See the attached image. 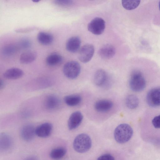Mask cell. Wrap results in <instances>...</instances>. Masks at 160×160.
Segmentation results:
<instances>
[{
    "label": "cell",
    "mask_w": 160,
    "mask_h": 160,
    "mask_svg": "<svg viewBox=\"0 0 160 160\" xmlns=\"http://www.w3.org/2000/svg\"><path fill=\"white\" fill-rule=\"evenodd\" d=\"M133 131L132 127L126 123L121 124L115 128L114 133L115 140L119 143L128 142L132 138Z\"/></svg>",
    "instance_id": "6da1fadb"
},
{
    "label": "cell",
    "mask_w": 160,
    "mask_h": 160,
    "mask_svg": "<svg viewBox=\"0 0 160 160\" xmlns=\"http://www.w3.org/2000/svg\"><path fill=\"white\" fill-rule=\"evenodd\" d=\"M92 140L90 137L85 133L77 135L74 139L73 147L77 152L82 153L88 151L92 146Z\"/></svg>",
    "instance_id": "7a4b0ae2"
},
{
    "label": "cell",
    "mask_w": 160,
    "mask_h": 160,
    "mask_svg": "<svg viewBox=\"0 0 160 160\" xmlns=\"http://www.w3.org/2000/svg\"><path fill=\"white\" fill-rule=\"evenodd\" d=\"M130 88L135 92L143 90L146 86V81L142 73L138 71L132 72L129 82Z\"/></svg>",
    "instance_id": "3957f363"
},
{
    "label": "cell",
    "mask_w": 160,
    "mask_h": 160,
    "mask_svg": "<svg viewBox=\"0 0 160 160\" xmlns=\"http://www.w3.org/2000/svg\"><path fill=\"white\" fill-rule=\"evenodd\" d=\"M63 72L67 78L73 79L76 78L81 72V67L77 61H72L66 63L63 68Z\"/></svg>",
    "instance_id": "277c9868"
},
{
    "label": "cell",
    "mask_w": 160,
    "mask_h": 160,
    "mask_svg": "<svg viewBox=\"0 0 160 160\" xmlns=\"http://www.w3.org/2000/svg\"><path fill=\"white\" fill-rule=\"evenodd\" d=\"M106 24L104 20L101 18L96 17L92 19L88 23V31L93 34L99 35L104 31Z\"/></svg>",
    "instance_id": "5b68a950"
},
{
    "label": "cell",
    "mask_w": 160,
    "mask_h": 160,
    "mask_svg": "<svg viewBox=\"0 0 160 160\" xmlns=\"http://www.w3.org/2000/svg\"><path fill=\"white\" fill-rule=\"evenodd\" d=\"M94 52L93 46L91 44H86L80 49L78 54L79 60L83 63L89 62L93 56Z\"/></svg>",
    "instance_id": "8992f818"
},
{
    "label": "cell",
    "mask_w": 160,
    "mask_h": 160,
    "mask_svg": "<svg viewBox=\"0 0 160 160\" xmlns=\"http://www.w3.org/2000/svg\"><path fill=\"white\" fill-rule=\"evenodd\" d=\"M147 101L151 107L160 106V88H155L150 90L147 94Z\"/></svg>",
    "instance_id": "52a82bcc"
},
{
    "label": "cell",
    "mask_w": 160,
    "mask_h": 160,
    "mask_svg": "<svg viewBox=\"0 0 160 160\" xmlns=\"http://www.w3.org/2000/svg\"><path fill=\"white\" fill-rule=\"evenodd\" d=\"M83 118L81 112L79 111L73 112L70 116L68 121V127L70 130L78 128L81 124Z\"/></svg>",
    "instance_id": "ba28073f"
},
{
    "label": "cell",
    "mask_w": 160,
    "mask_h": 160,
    "mask_svg": "<svg viewBox=\"0 0 160 160\" xmlns=\"http://www.w3.org/2000/svg\"><path fill=\"white\" fill-rule=\"evenodd\" d=\"M35 128L31 124H27L21 129L20 135L22 138L26 141H30L34 138L35 134Z\"/></svg>",
    "instance_id": "9c48e42d"
},
{
    "label": "cell",
    "mask_w": 160,
    "mask_h": 160,
    "mask_svg": "<svg viewBox=\"0 0 160 160\" xmlns=\"http://www.w3.org/2000/svg\"><path fill=\"white\" fill-rule=\"evenodd\" d=\"M94 82L97 86H103L106 85L108 81V75L106 72L103 69H99L95 73L94 76Z\"/></svg>",
    "instance_id": "30bf717a"
},
{
    "label": "cell",
    "mask_w": 160,
    "mask_h": 160,
    "mask_svg": "<svg viewBox=\"0 0 160 160\" xmlns=\"http://www.w3.org/2000/svg\"><path fill=\"white\" fill-rule=\"evenodd\" d=\"M52 129V124L49 122L43 123L35 128V134L39 137L46 138L51 134Z\"/></svg>",
    "instance_id": "8fae6325"
},
{
    "label": "cell",
    "mask_w": 160,
    "mask_h": 160,
    "mask_svg": "<svg viewBox=\"0 0 160 160\" xmlns=\"http://www.w3.org/2000/svg\"><path fill=\"white\" fill-rule=\"evenodd\" d=\"M115 48L110 44L103 46L99 50L98 53L99 56L104 59H109L112 58L115 54Z\"/></svg>",
    "instance_id": "7c38bea8"
},
{
    "label": "cell",
    "mask_w": 160,
    "mask_h": 160,
    "mask_svg": "<svg viewBox=\"0 0 160 160\" xmlns=\"http://www.w3.org/2000/svg\"><path fill=\"white\" fill-rule=\"evenodd\" d=\"M113 102L110 100L101 99L97 101L94 104L95 110L98 112H104L109 111L112 107Z\"/></svg>",
    "instance_id": "4fadbf2b"
},
{
    "label": "cell",
    "mask_w": 160,
    "mask_h": 160,
    "mask_svg": "<svg viewBox=\"0 0 160 160\" xmlns=\"http://www.w3.org/2000/svg\"><path fill=\"white\" fill-rule=\"evenodd\" d=\"M81 40L77 36H74L69 38L66 43V48L68 51L75 53L79 50L81 45Z\"/></svg>",
    "instance_id": "5bb4252c"
},
{
    "label": "cell",
    "mask_w": 160,
    "mask_h": 160,
    "mask_svg": "<svg viewBox=\"0 0 160 160\" xmlns=\"http://www.w3.org/2000/svg\"><path fill=\"white\" fill-rule=\"evenodd\" d=\"M61 104L59 98L57 96L50 95L47 97L45 101L46 108L50 110L57 109Z\"/></svg>",
    "instance_id": "9a60e30c"
},
{
    "label": "cell",
    "mask_w": 160,
    "mask_h": 160,
    "mask_svg": "<svg viewBox=\"0 0 160 160\" xmlns=\"http://www.w3.org/2000/svg\"><path fill=\"white\" fill-rule=\"evenodd\" d=\"M12 140L11 137L8 134L3 132L0 135V149L5 151L9 150L12 146Z\"/></svg>",
    "instance_id": "2e32d148"
},
{
    "label": "cell",
    "mask_w": 160,
    "mask_h": 160,
    "mask_svg": "<svg viewBox=\"0 0 160 160\" xmlns=\"http://www.w3.org/2000/svg\"><path fill=\"white\" fill-rule=\"evenodd\" d=\"M24 73L21 69L12 68L6 70L3 73V77L8 79H16L22 77Z\"/></svg>",
    "instance_id": "e0dca14e"
},
{
    "label": "cell",
    "mask_w": 160,
    "mask_h": 160,
    "mask_svg": "<svg viewBox=\"0 0 160 160\" xmlns=\"http://www.w3.org/2000/svg\"><path fill=\"white\" fill-rule=\"evenodd\" d=\"M37 56V53L35 51H28L21 54L20 57V62L23 64H28L33 62Z\"/></svg>",
    "instance_id": "ac0fdd59"
},
{
    "label": "cell",
    "mask_w": 160,
    "mask_h": 160,
    "mask_svg": "<svg viewBox=\"0 0 160 160\" xmlns=\"http://www.w3.org/2000/svg\"><path fill=\"white\" fill-rule=\"evenodd\" d=\"M37 38L38 42L43 45L51 44L53 40V36L51 34L43 32H40L38 34Z\"/></svg>",
    "instance_id": "d6986e66"
},
{
    "label": "cell",
    "mask_w": 160,
    "mask_h": 160,
    "mask_svg": "<svg viewBox=\"0 0 160 160\" xmlns=\"http://www.w3.org/2000/svg\"><path fill=\"white\" fill-rule=\"evenodd\" d=\"M63 58L60 54L57 53H53L47 57L46 62L48 65L53 66L60 64Z\"/></svg>",
    "instance_id": "ffe728a7"
},
{
    "label": "cell",
    "mask_w": 160,
    "mask_h": 160,
    "mask_svg": "<svg viewBox=\"0 0 160 160\" xmlns=\"http://www.w3.org/2000/svg\"><path fill=\"white\" fill-rule=\"evenodd\" d=\"M65 102L70 106H75L79 104L82 101L81 96L78 94H73L66 96L64 98Z\"/></svg>",
    "instance_id": "44dd1931"
},
{
    "label": "cell",
    "mask_w": 160,
    "mask_h": 160,
    "mask_svg": "<svg viewBox=\"0 0 160 160\" xmlns=\"http://www.w3.org/2000/svg\"><path fill=\"white\" fill-rule=\"evenodd\" d=\"M66 152V149L63 147L54 148L51 151L50 156L53 160H60L65 155Z\"/></svg>",
    "instance_id": "7402d4cb"
},
{
    "label": "cell",
    "mask_w": 160,
    "mask_h": 160,
    "mask_svg": "<svg viewBox=\"0 0 160 160\" xmlns=\"http://www.w3.org/2000/svg\"><path fill=\"white\" fill-rule=\"evenodd\" d=\"M125 103L127 106L131 109L136 108L139 104V100L138 97L134 95H128L126 98Z\"/></svg>",
    "instance_id": "603a6c76"
},
{
    "label": "cell",
    "mask_w": 160,
    "mask_h": 160,
    "mask_svg": "<svg viewBox=\"0 0 160 160\" xmlns=\"http://www.w3.org/2000/svg\"><path fill=\"white\" fill-rule=\"evenodd\" d=\"M140 3V0H122V4L126 9L132 10L138 7Z\"/></svg>",
    "instance_id": "cb8c5ba5"
},
{
    "label": "cell",
    "mask_w": 160,
    "mask_h": 160,
    "mask_svg": "<svg viewBox=\"0 0 160 160\" xmlns=\"http://www.w3.org/2000/svg\"><path fill=\"white\" fill-rule=\"evenodd\" d=\"M17 50V47L13 44H8L4 47L2 49V54L6 56L12 55Z\"/></svg>",
    "instance_id": "d4e9b609"
},
{
    "label": "cell",
    "mask_w": 160,
    "mask_h": 160,
    "mask_svg": "<svg viewBox=\"0 0 160 160\" xmlns=\"http://www.w3.org/2000/svg\"><path fill=\"white\" fill-rule=\"evenodd\" d=\"M54 2L56 4L63 7L70 6L73 3L72 1L69 0H56L54 1Z\"/></svg>",
    "instance_id": "484cf974"
},
{
    "label": "cell",
    "mask_w": 160,
    "mask_h": 160,
    "mask_svg": "<svg viewBox=\"0 0 160 160\" xmlns=\"http://www.w3.org/2000/svg\"><path fill=\"white\" fill-rule=\"evenodd\" d=\"M20 43L21 47L23 48H28L31 45L30 41L27 38H24L22 39Z\"/></svg>",
    "instance_id": "4316f807"
},
{
    "label": "cell",
    "mask_w": 160,
    "mask_h": 160,
    "mask_svg": "<svg viewBox=\"0 0 160 160\" xmlns=\"http://www.w3.org/2000/svg\"><path fill=\"white\" fill-rule=\"evenodd\" d=\"M153 126L157 128H160V115L155 117L152 121Z\"/></svg>",
    "instance_id": "83f0119b"
},
{
    "label": "cell",
    "mask_w": 160,
    "mask_h": 160,
    "mask_svg": "<svg viewBox=\"0 0 160 160\" xmlns=\"http://www.w3.org/2000/svg\"><path fill=\"white\" fill-rule=\"evenodd\" d=\"M97 160H115L114 157L109 154H105L99 157Z\"/></svg>",
    "instance_id": "f1b7e54d"
},
{
    "label": "cell",
    "mask_w": 160,
    "mask_h": 160,
    "mask_svg": "<svg viewBox=\"0 0 160 160\" xmlns=\"http://www.w3.org/2000/svg\"><path fill=\"white\" fill-rule=\"evenodd\" d=\"M23 160H38V159L35 156H31L25 158Z\"/></svg>",
    "instance_id": "f546056e"
},
{
    "label": "cell",
    "mask_w": 160,
    "mask_h": 160,
    "mask_svg": "<svg viewBox=\"0 0 160 160\" xmlns=\"http://www.w3.org/2000/svg\"><path fill=\"white\" fill-rule=\"evenodd\" d=\"M0 88L2 89L3 88L4 86V82L3 80H0Z\"/></svg>",
    "instance_id": "4dcf8cb0"
},
{
    "label": "cell",
    "mask_w": 160,
    "mask_h": 160,
    "mask_svg": "<svg viewBox=\"0 0 160 160\" xmlns=\"http://www.w3.org/2000/svg\"><path fill=\"white\" fill-rule=\"evenodd\" d=\"M159 10H160V1H159Z\"/></svg>",
    "instance_id": "1f68e13d"
}]
</instances>
